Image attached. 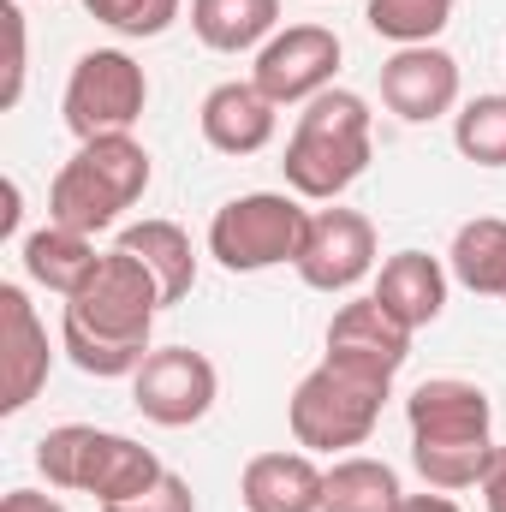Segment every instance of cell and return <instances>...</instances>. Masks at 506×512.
<instances>
[{
    "instance_id": "obj_21",
    "label": "cell",
    "mask_w": 506,
    "mask_h": 512,
    "mask_svg": "<svg viewBox=\"0 0 506 512\" xmlns=\"http://www.w3.org/2000/svg\"><path fill=\"white\" fill-rule=\"evenodd\" d=\"M405 489H399V471L387 459H370V453H346L328 465V495H322V512H399Z\"/></svg>"
},
{
    "instance_id": "obj_20",
    "label": "cell",
    "mask_w": 506,
    "mask_h": 512,
    "mask_svg": "<svg viewBox=\"0 0 506 512\" xmlns=\"http://www.w3.org/2000/svg\"><path fill=\"white\" fill-rule=\"evenodd\" d=\"M447 268L465 292L477 298H501L506 304V221L501 215H477L453 233V251H447Z\"/></svg>"
},
{
    "instance_id": "obj_9",
    "label": "cell",
    "mask_w": 506,
    "mask_h": 512,
    "mask_svg": "<svg viewBox=\"0 0 506 512\" xmlns=\"http://www.w3.org/2000/svg\"><path fill=\"white\" fill-rule=\"evenodd\" d=\"M292 268L310 292H352L376 274V221L358 209H316Z\"/></svg>"
},
{
    "instance_id": "obj_27",
    "label": "cell",
    "mask_w": 506,
    "mask_h": 512,
    "mask_svg": "<svg viewBox=\"0 0 506 512\" xmlns=\"http://www.w3.org/2000/svg\"><path fill=\"white\" fill-rule=\"evenodd\" d=\"M185 0H84V12L96 24H108L114 36H131V42H149V36H167L173 18H179Z\"/></svg>"
},
{
    "instance_id": "obj_14",
    "label": "cell",
    "mask_w": 506,
    "mask_h": 512,
    "mask_svg": "<svg viewBox=\"0 0 506 512\" xmlns=\"http://www.w3.org/2000/svg\"><path fill=\"white\" fill-rule=\"evenodd\" d=\"M197 126H203V143L221 149V155H256L274 143V126H280V108L256 90V84H215L197 108Z\"/></svg>"
},
{
    "instance_id": "obj_26",
    "label": "cell",
    "mask_w": 506,
    "mask_h": 512,
    "mask_svg": "<svg viewBox=\"0 0 506 512\" xmlns=\"http://www.w3.org/2000/svg\"><path fill=\"white\" fill-rule=\"evenodd\" d=\"M60 352L84 370V376H96V382H114V376H137V364L155 352H143V346H114V340H96V334H84V328H72V322H60Z\"/></svg>"
},
{
    "instance_id": "obj_10",
    "label": "cell",
    "mask_w": 506,
    "mask_h": 512,
    "mask_svg": "<svg viewBox=\"0 0 506 512\" xmlns=\"http://www.w3.org/2000/svg\"><path fill=\"white\" fill-rule=\"evenodd\" d=\"M405 423H411V447H483L495 405L477 382L435 376L405 399Z\"/></svg>"
},
{
    "instance_id": "obj_4",
    "label": "cell",
    "mask_w": 506,
    "mask_h": 512,
    "mask_svg": "<svg viewBox=\"0 0 506 512\" xmlns=\"http://www.w3.org/2000/svg\"><path fill=\"white\" fill-rule=\"evenodd\" d=\"M161 286L155 274L137 262L131 251H102L96 268L84 274V286L66 298V316L72 328L96 334V340H114V346H143L149 352V334H155V316H161Z\"/></svg>"
},
{
    "instance_id": "obj_17",
    "label": "cell",
    "mask_w": 506,
    "mask_h": 512,
    "mask_svg": "<svg viewBox=\"0 0 506 512\" xmlns=\"http://www.w3.org/2000/svg\"><path fill=\"white\" fill-rule=\"evenodd\" d=\"M120 251H131L161 286V304H185L197 286V251L179 221H137L120 233Z\"/></svg>"
},
{
    "instance_id": "obj_7",
    "label": "cell",
    "mask_w": 506,
    "mask_h": 512,
    "mask_svg": "<svg viewBox=\"0 0 506 512\" xmlns=\"http://www.w3.org/2000/svg\"><path fill=\"white\" fill-rule=\"evenodd\" d=\"M340 36L328 24H286L274 30L262 48H256L251 84L274 102V108H304L316 102L322 90H334V72H340Z\"/></svg>"
},
{
    "instance_id": "obj_23",
    "label": "cell",
    "mask_w": 506,
    "mask_h": 512,
    "mask_svg": "<svg viewBox=\"0 0 506 512\" xmlns=\"http://www.w3.org/2000/svg\"><path fill=\"white\" fill-rule=\"evenodd\" d=\"M102 435L96 423H60L36 441V471L48 477V489H72L84 495L90 489V471H96V453H102Z\"/></svg>"
},
{
    "instance_id": "obj_5",
    "label": "cell",
    "mask_w": 506,
    "mask_h": 512,
    "mask_svg": "<svg viewBox=\"0 0 506 512\" xmlns=\"http://www.w3.org/2000/svg\"><path fill=\"white\" fill-rule=\"evenodd\" d=\"M304 227H310V209L292 191H245V197H233V203L215 209V221H209V256L227 274H262V268L298 262Z\"/></svg>"
},
{
    "instance_id": "obj_12",
    "label": "cell",
    "mask_w": 506,
    "mask_h": 512,
    "mask_svg": "<svg viewBox=\"0 0 506 512\" xmlns=\"http://www.w3.org/2000/svg\"><path fill=\"white\" fill-rule=\"evenodd\" d=\"M48 328L36 322L24 286H0V411L18 417L48 387Z\"/></svg>"
},
{
    "instance_id": "obj_31",
    "label": "cell",
    "mask_w": 506,
    "mask_h": 512,
    "mask_svg": "<svg viewBox=\"0 0 506 512\" xmlns=\"http://www.w3.org/2000/svg\"><path fill=\"white\" fill-rule=\"evenodd\" d=\"M0 512H66L54 495H42V489H12L6 501H0Z\"/></svg>"
},
{
    "instance_id": "obj_24",
    "label": "cell",
    "mask_w": 506,
    "mask_h": 512,
    "mask_svg": "<svg viewBox=\"0 0 506 512\" xmlns=\"http://www.w3.org/2000/svg\"><path fill=\"white\" fill-rule=\"evenodd\" d=\"M453 6L459 0H370L364 18H370V30L387 36L393 48H417V42H435L453 24Z\"/></svg>"
},
{
    "instance_id": "obj_6",
    "label": "cell",
    "mask_w": 506,
    "mask_h": 512,
    "mask_svg": "<svg viewBox=\"0 0 506 512\" xmlns=\"http://www.w3.org/2000/svg\"><path fill=\"white\" fill-rule=\"evenodd\" d=\"M143 108H149V78H143V66L131 60L126 48H90V54H78L72 78H66V96H60L66 131L78 143L131 131L143 120Z\"/></svg>"
},
{
    "instance_id": "obj_1",
    "label": "cell",
    "mask_w": 506,
    "mask_h": 512,
    "mask_svg": "<svg viewBox=\"0 0 506 512\" xmlns=\"http://www.w3.org/2000/svg\"><path fill=\"white\" fill-rule=\"evenodd\" d=\"M376 155V137H370V102L358 90H322L316 102H304L298 126L286 137V185L292 197H310V203H334L346 197L364 167Z\"/></svg>"
},
{
    "instance_id": "obj_28",
    "label": "cell",
    "mask_w": 506,
    "mask_h": 512,
    "mask_svg": "<svg viewBox=\"0 0 506 512\" xmlns=\"http://www.w3.org/2000/svg\"><path fill=\"white\" fill-rule=\"evenodd\" d=\"M102 512H197V495H191V483L179 471H161V483H149L143 495L114 501V507H102Z\"/></svg>"
},
{
    "instance_id": "obj_29",
    "label": "cell",
    "mask_w": 506,
    "mask_h": 512,
    "mask_svg": "<svg viewBox=\"0 0 506 512\" xmlns=\"http://www.w3.org/2000/svg\"><path fill=\"white\" fill-rule=\"evenodd\" d=\"M0 18H6V36H12V60H6L0 108H18V96H24V12H18V0H6V6H0Z\"/></svg>"
},
{
    "instance_id": "obj_11",
    "label": "cell",
    "mask_w": 506,
    "mask_h": 512,
    "mask_svg": "<svg viewBox=\"0 0 506 512\" xmlns=\"http://www.w3.org/2000/svg\"><path fill=\"white\" fill-rule=\"evenodd\" d=\"M381 102L411 126H429V120L453 114L459 108V60L435 42L393 48V60L381 66Z\"/></svg>"
},
{
    "instance_id": "obj_18",
    "label": "cell",
    "mask_w": 506,
    "mask_h": 512,
    "mask_svg": "<svg viewBox=\"0 0 506 512\" xmlns=\"http://www.w3.org/2000/svg\"><path fill=\"white\" fill-rule=\"evenodd\" d=\"M24 274L36 280V286H48V292H60V298H72L78 286H84V274L96 268V239L90 233H72V227H60V221H48V227H36V233H24Z\"/></svg>"
},
{
    "instance_id": "obj_8",
    "label": "cell",
    "mask_w": 506,
    "mask_h": 512,
    "mask_svg": "<svg viewBox=\"0 0 506 512\" xmlns=\"http://www.w3.org/2000/svg\"><path fill=\"white\" fill-rule=\"evenodd\" d=\"M215 393H221V376L203 352L191 346H155L137 376H131V405L161 423V429H191L215 411Z\"/></svg>"
},
{
    "instance_id": "obj_19",
    "label": "cell",
    "mask_w": 506,
    "mask_h": 512,
    "mask_svg": "<svg viewBox=\"0 0 506 512\" xmlns=\"http://www.w3.org/2000/svg\"><path fill=\"white\" fill-rule=\"evenodd\" d=\"M191 30L215 54H251L280 30V0H191Z\"/></svg>"
},
{
    "instance_id": "obj_22",
    "label": "cell",
    "mask_w": 506,
    "mask_h": 512,
    "mask_svg": "<svg viewBox=\"0 0 506 512\" xmlns=\"http://www.w3.org/2000/svg\"><path fill=\"white\" fill-rule=\"evenodd\" d=\"M161 459L143 447V441H131V435H102V453H96V471H90V501L96 507H114V501H131V495H143L149 483H161Z\"/></svg>"
},
{
    "instance_id": "obj_32",
    "label": "cell",
    "mask_w": 506,
    "mask_h": 512,
    "mask_svg": "<svg viewBox=\"0 0 506 512\" xmlns=\"http://www.w3.org/2000/svg\"><path fill=\"white\" fill-rule=\"evenodd\" d=\"M399 512H459V501L435 489V495H405V501H399Z\"/></svg>"
},
{
    "instance_id": "obj_15",
    "label": "cell",
    "mask_w": 506,
    "mask_h": 512,
    "mask_svg": "<svg viewBox=\"0 0 506 512\" xmlns=\"http://www.w3.org/2000/svg\"><path fill=\"white\" fill-rule=\"evenodd\" d=\"M328 495V471L316 465V453H256L239 477V501L245 512H322Z\"/></svg>"
},
{
    "instance_id": "obj_16",
    "label": "cell",
    "mask_w": 506,
    "mask_h": 512,
    "mask_svg": "<svg viewBox=\"0 0 506 512\" xmlns=\"http://www.w3.org/2000/svg\"><path fill=\"white\" fill-rule=\"evenodd\" d=\"M376 298L417 334V328H429V322L447 310V268H441L429 251L387 256L381 274H376Z\"/></svg>"
},
{
    "instance_id": "obj_13",
    "label": "cell",
    "mask_w": 506,
    "mask_h": 512,
    "mask_svg": "<svg viewBox=\"0 0 506 512\" xmlns=\"http://www.w3.org/2000/svg\"><path fill=\"white\" fill-rule=\"evenodd\" d=\"M328 358H346L358 370H376V376H399L405 358H411V328L381 304L376 292L364 298H346L328 322Z\"/></svg>"
},
{
    "instance_id": "obj_3",
    "label": "cell",
    "mask_w": 506,
    "mask_h": 512,
    "mask_svg": "<svg viewBox=\"0 0 506 512\" xmlns=\"http://www.w3.org/2000/svg\"><path fill=\"white\" fill-rule=\"evenodd\" d=\"M387 393H393V382L376 376V370H358L346 358H322L286 399L292 441L304 453H352V447H364L376 435Z\"/></svg>"
},
{
    "instance_id": "obj_30",
    "label": "cell",
    "mask_w": 506,
    "mask_h": 512,
    "mask_svg": "<svg viewBox=\"0 0 506 512\" xmlns=\"http://www.w3.org/2000/svg\"><path fill=\"white\" fill-rule=\"evenodd\" d=\"M483 507L489 512H506V447H495V459H489V471H483Z\"/></svg>"
},
{
    "instance_id": "obj_25",
    "label": "cell",
    "mask_w": 506,
    "mask_h": 512,
    "mask_svg": "<svg viewBox=\"0 0 506 512\" xmlns=\"http://www.w3.org/2000/svg\"><path fill=\"white\" fill-rule=\"evenodd\" d=\"M453 143L477 167H506V96H471L453 114Z\"/></svg>"
},
{
    "instance_id": "obj_2",
    "label": "cell",
    "mask_w": 506,
    "mask_h": 512,
    "mask_svg": "<svg viewBox=\"0 0 506 512\" xmlns=\"http://www.w3.org/2000/svg\"><path fill=\"white\" fill-rule=\"evenodd\" d=\"M143 191H149V149L131 131L90 137L54 173V185H48V221L96 239V233H108L126 215Z\"/></svg>"
}]
</instances>
